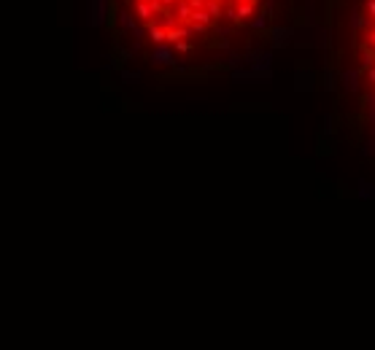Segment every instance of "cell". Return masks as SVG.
Masks as SVG:
<instances>
[{"instance_id":"obj_1","label":"cell","mask_w":375,"mask_h":350,"mask_svg":"<svg viewBox=\"0 0 375 350\" xmlns=\"http://www.w3.org/2000/svg\"><path fill=\"white\" fill-rule=\"evenodd\" d=\"M343 87H346L348 92H357L359 89V73L357 70H346V73H343Z\"/></svg>"},{"instance_id":"obj_2","label":"cell","mask_w":375,"mask_h":350,"mask_svg":"<svg viewBox=\"0 0 375 350\" xmlns=\"http://www.w3.org/2000/svg\"><path fill=\"white\" fill-rule=\"evenodd\" d=\"M291 35H294V30H291V27H273V30H270V38H273L275 44H284V40L291 38Z\"/></svg>"},{"instance_id":"obj_3","label":"cell","mask_w":375,"mask_h":350,"mask_svg":"<svg viewBox=\"0 0 375 350\" xmlns=\"http://www.w3.org/2000/svg\"><path fill=\"white\" fill-rule=\"evenodd\" d=\"M248 25H251L254 30H265L267 27V14H259V16L254 14L251 19H248Z\"/></svg>"},{"instance_id":"obj_4","label":"cell","mask_w":375,"mask_h":350,"mask_svg":"<svg viewBox=\"0 0 375 350\" xmlns=\"http://www.w3.org/2000/svg\"><path fill=\"white\" fill-rule=\"evenodd\" d=\"M359 197H362V199H372V197H375L372 186H370V183H362V192H359Z\"/></svg>"},{"instance_id":"obj_5","label":"cell","mask_w":375,"mask_h":350,"mask_svg":"<svg viewBox=\"0 0 375 350\" xmlns=\"http://www.w3.org/2000/svg\"><path fill=\"white\" fill-rule=\"evenodd\" d=\"M367 108H370V121L375 124V94H370V97H367Z\"/></svg>"},{"instance_id":"obj_6","label":"cell","mask_w":375,"mask_h":350,"mask_svg":"<svg viewBox=\"0 0 375 350\" xmlns=\"http://www.w3.org/2000/svg\"><path fill=\"white\" fill-rule=\"evenodd\" d=\"M364 11H367V14L375 19V0H367V3H364Z\"/></svg>"},{"instance_id":"obj_7","label":"cell","mask_w":375,"mask_h":350,"mask_svg":"<svg viewBox=\"0 0 375 350\" xmlns=\"http://www.w3.org/2000/svg\"><path fill=\"white\" fill-rule=\"evenodd\" d=\"M372 151H375V140H370L367 146H364V148H362V154H364V156H370Z\"/></svg>"},{"instance_id":"obj_8","label":"cell","mask_w":375,"mask_h":350,"mask_svg":"<svg viewBox=\"0 0 375 350\" xmlns=\"http://www.w3.org/2000/svg\"><path fill=\"white\" fill-rule=\"evenodd\" d=\"M367 81H370V84H375V68H372V65L367 68Z\"/></svg>"},{"instance_id":"obj_9","label":"cell","mask_w":375,"mask_h":350,"mask_svg":"<svg viewBox=\"0 0 375 350\" xmlns=\"http://www.w3.org/2000/svg\"><path fill=\"white\" fill-rule=\"evenodd\" d=\"M324 124H327V127H324V132H327V135H329L332 130H335V127H332V119H329V116H327V119H324Z\"/></svg>"},{"instance_id":"obj_10","label":"cell","mask_w":375,"mask_h":350,"mask_svg":"<svg viewBox=\"0 0 375 350\" xmlns=\"http://www.w3.org/2000/svg\"><path fill=\"white\" fill-rule=\"evenodd\" d=\"M367 44H370V46H375V27L367 33Z\"/></svg>"}]
</instances>
